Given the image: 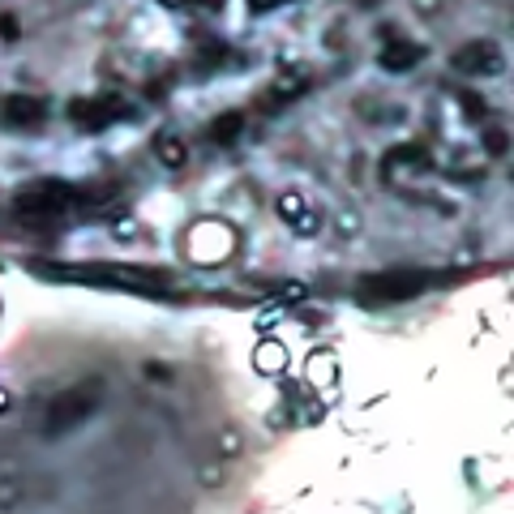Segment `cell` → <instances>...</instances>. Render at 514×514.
Segmentation results:
<instances>
[{"label":"cell","instance_id":"1","mask_svg":"<svg viewBox=\"0 0 514 514\" xmlns=\"http://www.w3.org/2000/svg\"><path fill=\"white\" fill-rule=\"evenodd\" d=\"M94 407H99V382H90V386H82V390L61 394L56 403H51V411H47V433H65V429H73L77 420H86V416H90Z\"/></svg>","mask_w":514,"mask_h":514},{"label":"cell","instance_id":"2","mask_svg":"<svg viewBox=\"0 0 514 514\" xmlns=\"http://www.w3.org/2000/svg\"><path fill=\"white\" fill-rule=\"evenodd\" d=\"M454 69H463V73H497L501 69V56H497L489 43H472V47H463L458 56H454Z\"/></svg>","mask_w":514,"mask_h":514},{"label":"cell","instance_id":"3","mask_svg":"<svg viewBox=\"0 0 514 514\" xmlns=\"http://www.w3.org/2000/svg\"><path fill=\"white\" fill-rule=\"evenodd\" d=\"M39 116H43V103L39 99H26V94L5 99V120L9 125H39Z\"/></svg>","mask_w":514,"mask_h":514},{"label":"cell","instance_id":"4","mask_svg":"<svg viewBox=\"0 0 514 514\" xmlns=\"http://www.w3.org/2000/svg\"><path fill=\"white\" fill-rule=\"evenodd\" d=\"M373 287L382 296H411V292H416V279H411V275H390V279H377Z\"/></svg>","mask_w":514,"mask_h":514},{"label":"cell","instance_id":"5","mask_svg":"<svg viewBox=\"0 0 514 514\" xmlns=\"http://www.w3.org/2000/svg\"><path fill=\"white\" fill-rule=\"evenodd\" d=\"M416 56H420L416 47H390V51H382V65L386 69H407V65H416Z\"/></svg>","mask_w":514,"mask_h":514},{"label":"cell","instance_id":"6","mask_svg":"<svg viewBox=\"0 0 514 514\" xmlns=\"http://www.w3.org/2000/svg\"><path fill=\"white\" fill-rule=\"evenodd\" d=\"M159 159L172 163V168H180L184 163V142L180 137H159Z\"/></svg>","mask_w":514,"mask_h":514},{"label":"cell","instance_id":"7","mask_svg":"<svg viewBox=\"0 0 514 514\" xmlns=\"http://www.w3.org/2000/svg\"><path fill=\"white\" fill-rule=\"evenodd\" d=\"M240 125H244V120H240L236 112H227V116H219V125L211 129V137H215V142H232V137L240 133Z\"/></svg>","mask_w":514,"mask_h":514},{"label":"cell","instance_id":"8","mask_svg":"<svg viewBox=\"0 0 514 514\" xmlns=\"http://www.w3.org/2000/svg\"><path fill=\"white\" fill-rule=\"evenodd\" d=\"M484 142H489V150H493V154H501V150H506V133H501V129H489V133H484Z\"/></svg>","mask_w":514,"mask_h":514},{"label":"cell","instance_id":"9","mask_svg":"<svg viewBox=\"0 0 514 514\" xmlns=\"http://www.w3.org/2000/svg\"><path fill=\"white\" fill-rule=\"evenodd\" d=\"M197 480H201V484H219V480H223V468H215V463H211V468L197 472Z\"/></svg>","mask_w":514,"mask_h":514},{"label":"cell","instance_id":"10","mask_svg":"<svg viewBox=\"0 0 514 514\" xmlns=\"http://www.w3.org/2000/svg\"><path fill=\"white\" fill-rule=\"evenodd\" d=\"M18 501V480H5L0 484V506H13Z\"/></svg>","mask_w":514,"mask_h":514},{"label":"cell","instance_id":"11","mask_svg":"<svg viewBox=\"0 0 514 514\" xmlns=\"http://www.w3.org/2000/svg\"><path fill=\"white\" fill-rule=\"evenodd\" d=\"M253 9H275V5H283V0H249Z\"/></svg>","mask_w":514,"mask_h":514},{"label":"cell","instance_id":"12","mask_svg":"<svg viewBox=\"0 0 514 514\" xmlns=\"http://www.w3.org/2000/svg\"><path fill=\"white\" fill-rule=\"evenodd\" d=\"M5 407H9V394H5V390H0V411H5Z\"/></svg>","mask_w":514,"mask_h":514}]
</instances>
